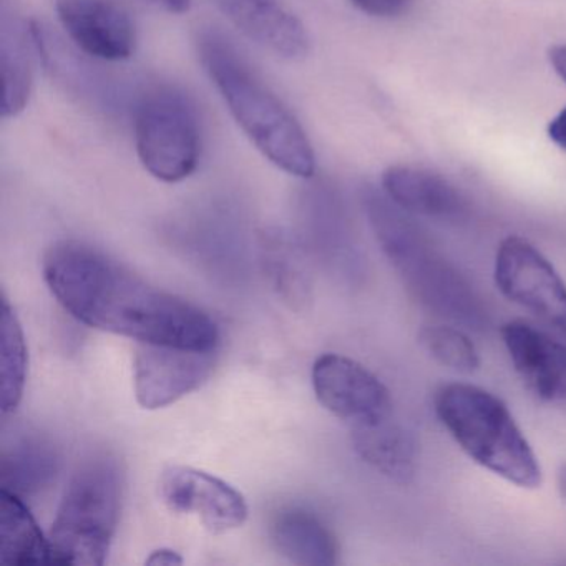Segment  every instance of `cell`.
Returning <instances> with one entry per match:
<instances>
[{"label": "cell", "instance_id": "obj_1", "mask_svg": "<svg viewBox=\"0 0 566 566\" xmlns=\"http://www.w3.org/2000/svg\"><path fill=\"white\" fill-rule=\"evenodd\" d=\"M42 271L59 304L92 329L184 349L217 350L220 344V327L207 311L151 286L91 244L55 243Z\"/></svg>", "mask_w": 566, "mask_h": 566}, {"label": "cell", "instance_id": "obj_2", "mask_svg": "<svg viewBox=\"0 0 566 566\" xmlns=\"http://www.w3.org/2000/svg\"><path fill=\"white\" fill-rule=\"evenodd\" d=\"M200 57L237 124L251 144L280 170L311 178L316 157L293 112L251 71L221 35L205 34Z\"/></svg>", "mask_w": 566, "mask_h": 566}, {"label": "cell", "instance_id": "obj_3", "mask_svg": "<svg viewBox=\"0 0 566 566\" xmlns=\"http://www.w3.org/2000/svg\"><path fill=\"white\" fill-rule=\"evenodd\" d=\"M433 410L470 460L520 489H538L543 470L532 443L506 403L475 384L440 387Z\"/></svg>", "mask_w": 566, "mask_h": 566}, {"label": "cell", "instance_id": "obj_4", "mask_svg": "<svg viewBox=\"0 0 566 566\" xmlns=\"http://www.w3.org/2000/svg\"><path fill=\"white\" fill-rule=\"evenodd\" d=\"M364 208L374 234L387 260L423 306L440 316L480 329L483 326L482 306L467 281L433 251L422 231L407 218L396 203L367 190Z\"/></svg>", "mask_w": 566, "mask_h": 566}, {"label": "cell", "instance_id": "obj_5", "mask_svg": "<svg viewBox=\"0 0 566 566\" xmlns=\"http://www.w3.org/2000/svg\"><path fill=\"white\" fill-rule=\"evenodd\" d=\"M125 475L117 457L92 453L75 470L49 533L52 563L101 566L117 533Z\"/></svg>", "mask_w": 566, "mask_h": 566}, {"label": "cell", "instance_id": "obj_6", "mask_svg": "<svg viewBox=\"0 0 566 566\" xmlns=\"http://www.w3.org/2000/svg\"><path fill=\"white\" fill-rule=\"evenodd\" d=\"M135 142L145 170L178 184L195 174L201 157V132L193 104L180 92L158 88L145 95L135 115Z\"/></svg>", "mask_w": 566, "mask_h": 566}, {"label": "cell", "instance_id": "obj_7", "mask_svg": "<svg viewBox=\"0 0 566 566\" xmlns=\"http://www.w3.org/2000/svg\"><path fill=\"white\" fill-rule=\"evenodd\" d=\"M496 290L566 336V284L552 261L525 238L500 241L493 263Z\"/></svg>", "mask_w": 566, "mask_h": 566}, {"label": "cell", "instance_id": "obj_8", "mask_svg": "<svg viewBox=\"0 0 566 566\" xmlns=\"http://www.w3.org/2000/svg\"><path fill=\"white\" fill-rule=\"evenodd\" d=\"M317 400L350 426L392 416V397L386 384L367 367L340 354H323L313 366Z\"/></svg>", "mask_w": 566, "mask_h": 566}, {"label": "cell", "instance_id": "obj_9", "mask_svg": "<svg viewBox=\"0 0 566 566\" xmlns=\"http://www.w3.org/2000/svg\"><path fill=\"white\" fill-rule=\"evenodd\" d=\"M217 350L138 344L135 397L144 409H164L200 389L213 373Z\"/></svg>", "mask_w": 566, "mask_h": 566}, {"label": "cell", "instance_id": "obj_10", "mask_svg": "<svg viewBox=\"0 0 566 566\" xmlns=\"http://www.w3.org/2000/svg\"><path fill=\"white\" fill-rule=\"evenodd\" d=\"M160 495L171 512L197 515L211 533L240 528L248 518L247 500L234 486L193 467L165 469Z\"/></svg>", "mask_w": 566, "mask_h": 566}, {"label": "cell", "instance_id": "obj_11", "mask_svg": "<svg viewBox=\"0 0 566 566\" xmlns=\"http://www.w3.org/2000/svg\"><path fill=\"white\" fill-rule=\"evenodd\" d=\"M55 9L62 28L84 54L105 62L134 55V22L114 0H57Z\"/></svg>", "mask_w": 566, "mask_h": 566}, {"label": "cell", "instance_id": "obj_12", "mask_svg": "<svg viewBox=\"0 0 566 566\" xmlns=\"http://www.w3.org/2000/svg\"><path fill=\"white\" fill-rule=\"evenodd\" d=\"M523 386L543 402L566 403V344L522 319L500 329Z\"/></svg>", "mask_w": 566, "mask_h": 566}, {"label": "cell", "instance_id": "obj_13", "mask_svg": "<svg viewBox=\"0 0 566 566\" xmlns=\"http://www.w3.org/2000/svg\"><path fill=\"white\" fill-rule=\"evenodd\" d=\"M228 21L251 41L287 61H301L310 52L303 22L274 0H220Z\"/></svg>", "mask_w": 566, "mask_h": 566}, {"label": "cell", "instance_id": "obj_14", "mask_svg": "<svg viewBox=\"0 0 566 566\" xmlns=\"http://www.w3.org/2000/svg\"><path fill=\"white\" fill-rule=\"evenodd\" d=\"M382 190L400 210L440 221H459L469 211L462 191L426 168L394 165L382 175Z\"/></svg>", "mask_w": 566, "mask_h": 566}, {"label": "cell", "instance_id": "obj_15", "mask_svg": "<svg viewBox=\"0 0 566 566\" xmlns=\"http://www.w3.org/2000/svg\"><path fill=\"white\" fill-rule=\"evenodd\" d=\"M353 446L367 465L392 482L407 485L416 476L419 460L416 436L392 416L353 426Z\"/></svg>", "mask_w": 566, "mask_h": 566}, {"label": "cell", "instance_id": "obj_16", "mask_svg": "<svg viewBox=\"0 0 566 566\" xmlns=\"http://www.w3.org/2000/svg\"><path fill=\"white\" fill-rule=\"evenodd\" d=\"M270 538L287 562L304 566L337 563V542L326 523L306 509L287 506L271 520Z\"/></svg>", "mask_w": 566, "mask_h": 566}, {"label": "cell", "instance_id": "obj_17", "mask_svg": "<svg viewBox=\"0 0 566 566\" xmlns=\"http://www.w3.org/2000/svg\"><path fill=\"white\" fill-rule=\"evenodd\" d=\"M61 470L57 447L38 433H24L4 447L0 485L15 495L32 496L49 489Z\"/></svg>", "mask_w": 566, "mask_h": 566}, {"label": "cell", "instance_id": "obj_18", "mask_svg": "<svg viewBox=\"0 0 566 566\" xmlns=\"http://www.w3.org/2000/svg\"><path fill=\"white\" fill-rule=\"evenodd\" d=\"M0 562L6 565L52 563L51 542L22 496L0 490Z\"/></svg>", "mask_w": 566, "mask_h": 566}, {"label": "cell", "instance_id": "obj_19", "mask_svg": "<svg viewBox=\"0 0 566 566\" xmlns=\"http://www.w3.org/2000/svg\"><path fill=\"white\" fill-rule=\"evenodd\" d=\"M35 44L34 25L4 18L0 64H2V117L14 118L25 111L32 94L31 45Z\"/></svg>", "mask_w": 566, "mask_h": 566}, {"label": "cell", "instance_id": "obj_20", "mask_svg": "<svg viewBox=\"0 0 566 566\" xmlns=\"http://www.w3.org/2000/svg\"><path fill=\"white\" fill-rule=\"evenodd\" d=\"M29 350L24 329L8 297H2L0 314V406L12 413L24 399L28 384Z\"/></svg>", "mask_w": 566, "mask_h": 566}, {"label": "cell", "instance_id": "obj_21", "mask_svg": "<svg viewBox=\"0 0 566 566\" xmlns=\"http://www.w3.org/2000/svg\"><path fill=\"white\" fill-rule=\"evenodd\" d=\"M417 339L436 363L453 373L469 376L482 366L475 343L460 327L446 326V324L423 326Z\"/></svg>", "mask_w": 566, "mask_h": 566}, {"label": "cell", "instance_id": "obj_22", "mask_svg": "<svg viewBox=\"0 0 566 566\" xmlns=\"http://www.w3.org/2000/svg\"><path fill=\"white\" fill-rule=\"evenodd\" d=\"M264 264L274 286L291 304L310 301L311 283L304 256L284 238L264 244Z\"/></svg>", "mask_w": 566, "mask_h": 566}, {"label": "cell", "instance_id": "obj_23", "mask_svg": "<svg viewBox=\"0 0 566 566\" xmlns=\"http://www.w3.org/2000/svg\"><path fill=\"white\" fill-rule=\"evenodd\" d=\"M354 8L373 18H399L407 12L412 0H350Z\"/></svg>", "mask_w": 566, "mask_h": 566}, {"label": "cell", "instance_id": "obj_24", "mask_svg": "<svg viewBox=\"0 0 566 566\" xmlns=\"http://www.w3.org/2000/svg\"><path fill=\"white\" fill-rule=\"evenodd\" d=\"M548 137L553 144L566 151V107L562 108L548 124Z\"/></svg>", "mask_w": 566, "mask_h": 566}, {"label": "cell", "instance_id": "obj_25", "mask_svg": "<svg viewBox=\"0 0 566 566\" xmlns=\"http://www.w3.org/2000/svg\"><path fill=\"white\" fill-rule=\"evenodd\" d=\"M548 61L556 75L566 84V44L553 45L548 51Z\"/></svg>", "mask_w": 566, "mask_h": 566}, {"label": "cell", "instance_id": "obj_26", "mask_svg": "<svg viewBox=\"0 0 566 566\" xmlns=\"http://www.w3.org/2000/svg\"><path fill=\"white\" fill-rule=\"evenodd\" d=\"M184 558L180 553L175 552L170 548H160L151 552V555L147 558V565H181Z\"/></svg>", "mask_w": 566, "mask_h": 566}, {"label": "cell", "instance_id": "obj_27", "mask_svg": "<svg viewBox=\"0 0 566 566\" xmlns=\"http://www.w3.org/2000/svg\"><path fill=\"white\" fill-rule=\"evenodd\" d=\"M151 2L171 14H184L190 9V0H151Z\"/></svg>", "mask_w": 566, "mask_h": 566}]
</instances>
